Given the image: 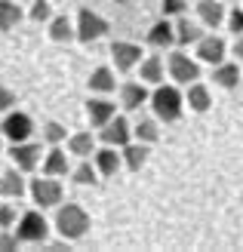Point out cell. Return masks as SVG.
<instances>
[{"instance_id": "1", "label": "cell", "mask_w": 243, "mask_h": 252, "mask_svg": "<svg viewBox=\"0 0 243 252\" xmlns=\"http://www.w3.org/2000/svg\"><path fill=\"white\" fill-rule=\"evenodd\" d=\"M56 228L62 237H68V240H77V237H83L89 231V216L83 212V206L77 203H68V206H62L59 209V216H56Z\"/></svg>"}, {"instance_id": "2", "label": "cell", "mask_w": 243, "mask_h": 252, "mask_svg": "<svg viewBox=\"0 0 243 252\" xmlns=\"http://www.w3.org/2000/svg\"><path fill=\"white\" fill-rule=\"evenodd\" d=\"M151 108H154V114L166 123H175L182 117V93L175 90V86H160V90L151 95Z\"/></svg>"}, {"instance_id": "3", "label": "cell", "mask_w": 243, "mask_h": 252, "mask_svg": "<svg viewBox=\"0 0 243 252\" xmlns=\"http://www.w3.org/2000/svg\"><path fill=\"white\" fill-rule=\"evenodd\" d=\"M62 185L56 182V175H43V179H34L31 182V197H34V203L37 206H43V209H49V206H59L62 203Z\"/></svg>"}, {"instance_id": "4", "label": "cell", "mask_w": 243, "mask_h": 252, "mask_svg": "<svg viewBox=\"0 0 243 252\" xmlns=\"http://www.w3.org/2000/svg\"><path fill=\"white\" fill-rule=\"evenodd\" d=\"M102 34H108V22L102 16H96L93 9H80L77 12V37H80V40L93 43V40H99Z\"/></svg>"}, {"instance_id": "5", "label": "cell", "mask_w": 243, "mask_h": 252, "mask_svg": "<svg viewBox=\"0 0 243 252\" xmlns=\"http://www.w3.org/2000/svg\"><path fill=\"white\" fill-rule=\"evenodd\" d=\"M166 68H170L175 83H194L200 77V65H194L191 56H185V53H173L170 62H166Z\"/></svg>"}, {"instance_id": "6", "label": "cell", "mask_w": 243, "mask_h": 252, "mask_svg": "<svg viewBox=\"0 0 243 252\" xmlns=\"http://www.w3.org/2000/svg\"><path fill=\"white\" fill-rule=\"evenodd\" d=\"M9 157H12V163H16L22 172H31L37 163H40V145H34V142H12Z\"/></svg>"}, {"instance_id": "7", "label": "cell", "mask_w": 243, "mask_h": 252, "mask_svg": "<svg viewBox=\"0 0 243 252\" xmlns=\"http://www.w3.org/2000/svg\"><path fill=\"white\" fill-rule=\"evenodd\" d=\"M46 219L40 216V212H25V216L19 219V237L28 243H40L46 237Z\"/></svg>"}, {"instance_id": "8", "label": "cell", "mask_w": 243, "mask_h": 252, "mask_svg": "<svg viewBox=\"0 0 243 252\" xmlns=\"http://www.w3.org/2000/svg\"><path fill=\"white\" fill-rule=\"evenodd\" d=\"M99 138H102L105 145H111V148H123V145H130V123H126L123 117H114V120H108L105 126H102Z\"/></svg>"}, {"instance_id": "9", "label": "cell", "mask_w": 243, "mask_h": 252, "mask_svg": "<svg viewBox=\"0 0 243 252\" xmlns=\"http://www.w3.org/2000/svg\"><path fill=\"white\" fill-rule=\"evenodd\" d=\"M0 132H3L6 138H12V142H25V138H31L34 123H31L28 114H6L3 126H0Z\"/></svg>"}, {"instance_id": "10", "label": "cell", "mask_w": 243, "mask_h": 252, "mask_svg": "<svg viewBox=\"0 0 243 252\" xmlns=\"http://www.w3.org/2000/svg\"><path fill=\"white\" fill-rule=\"evenodd\" d=\"M111 59L117 65V71H130L142 62V49L136 43H111Z\"/></svg>"}, {"instance_id": "11", "label": "cell", "mask_w": 243, "mask_h": 252, "mask_svg": "<svg viewBox=\"0 0 243 252\" xmlns=\"http://www.w3.org/2000/svg\"><path fill=\"white\" fill-rule=\"evenodd\" d=\"M86 117H89V123H93V126H99V129H102L108 120L117 117V108H114L108 98H89V102H86Z\"/></svg>"}, {"instance_id": "12", "label": "cell", "mask_w": 243, "mask_h": 252, "mask_svg": "<svg viewBox=\"0 0 243 252\" xmlns=\"http://www.w3.org/2000/svg\"><path fill=\"white\" fill-rule=\"evenodd\" d=\"M197 59L207 62V65H222L225 62V40H219V37H203L197 43Z\"/></svg>"}, {"instance_id": "13", "label": "cell", "mask_w": 243, "mask_h": 252, "mask_svg": "<svg viewBox=\"0 0 243 252\" xmlns=\"http://www.w3.org/2000/svg\"><path fill=\"white\" fill-rule=\"evenodd\" d=\"M197 16H200V22L207 25V28H219V25L225 22V6L219 3V0H200Z\"/></svg>"}, {"instance_id": "14", "label": "cell", "mask_w": 243, "mask_h": 252, "mask_svg": "<svg viewBox=\"0 0 243 252\" xmlns=\"http://www.w3.org/2000/svg\"><path fill=\"white\" fill-rule=\"evenodd\" d=\"M148 43H151V46H157V49L175 43V28H173V25L166 22V19L154 22V25H151V31H148Z\"/></svg>"}, {"instance_id": "15", "label": "cell", "mask_w": 243, "mask_h": 252, "mask_svg": "<svg viewBox=\"0 0 243 252\" xmlns=\"http://www.w3.org/2000/svg\"><path fill=\"white\" fill-rule=\"evenodd\" d=\"M120 102L126 111H136L148 102V90H142V83H123L120 86Z\"/></svg>"}, {"instance_id": "16", "label": "cell", "mask_w": 243, "mask_h": 252, "mask_svg": "<svg viewBox=\"0 0 243 252\" xmlns=\"http://www.w3.org/2000/svg\"><path fill=\"white\" fill-rule=\"evenodd\" d=\"M0 194L3 197H22L25 194V179H22V169H6L0 175Z\"/></svg>"}, {"instance_id": "17", "label": "cell", "mask_w": 243, "mask_h": 252, "mask_svg": "<svg viewBox=\"0 0 243 252\" xmlns=\"http://www.w3.org/2000/svg\"><path fill=\"white\" fill-rule=\"evenodd\" d=\"M89 90H93V93H102V95L114 93V90H117L114 71H111V68H96L93 74H89Z\"/></svg>"}, {"instance_id": "18", "label": "cell", "mask_w": 243, "mask_h": 252, "mask_svg": "<svg viewBox=\"0 0 243 252\" xmlns=\"http://www.w3.org/2000/svg\"><path fill=\"white\" fill-rule=\"evenodd\" d=\"M200 40H203L200 25H194L191 19H178V25H175V43L178 46H191V43H200Z\"/></svg>"}, {"instance_id": "19", "label": "cell", "mask_w": 243, "mask_h": 252, "mask_svg": "<svg viewBox=\"0 0 243 252\" xmlns=\"http://www.w3.org/2000/svg\"><path fill=\"white\" fill-rule=\"evenodd\" d=\"M22 16L25 12L16 0H0V31H12L22 22Z\"/></svg>"}, {"instance_id": "20", "label": "cell", "mask_w": 243, "mask_h": 252, "mask_svg": "<svg viewBox=\"0 0 243 252\" xmlns=\"http://www.w3.org/2000/svg\"><path fill=\"white\" fill-rule=\"evenodd\" d=\"M212 80L222 86V90H234V86L240 83V65H228V62H222V65H215L212 71Z\"/></svg>"}, {"instance_id": "21", "label": "cell", "mask_w": 243, "mask_h": 252, "mask_svg": "<svg viewBox=\"0 0 243 252\" xmlns=\"http://www.w3.org/2000/svg\"><path fill=\"white\" fill-rule=\"evenodd\" d=\"M188 105H191V111H197V114H203V111H209V105H212V95H209V90L203 83H191V90H188Z\"/></svg>"}, {"instance_id": "22", "label": "cell", "mask_w": 243, "mask_h": 252, "mask_svg": "<svg viewBox=\"0 0 243 252\" xmlns=\"http://www.w3.org/2000/svg\"><path fill=\"white\" fill-rule=\"evenodd\" d=\"M120 163H123V157H117V151H114L111 145L102 148L99 154H96V169H99V175H114Z\"/></svg>"}, {"instance_id": "23", "label": "cell", "mask_w": 243, "mask_h": 252, "mask_svg": "<svg viewBox=\"0 0 243 252\" xmlns=\"http://www.w3.org/2000/svg\"><path fill=\"white\" fill-rule=\"evenodd\" d=\"M145 160H148V148H145V142H142V145H123V163H126V169L139 172V169L145 166Z\"/></svg>"}, {"instance_id": "24", "label": "cell", "mask_w": 243, "mask_h": 252, "mask_svg": "<svg viewBox=\"0 0 243 252\" xmlns=\"http://www.w3.org/2000/svg\"><path fill=\"white\" fill-rule=\"evenodd\" d=\"M49 37H53L56 43H68V40H71V37H74V28H71L68 16H56L53 22H49Z\"/></svg>"}, {"instance_id": "25", "label": "cell", "mask_w": 243, "mask_h": 252, "mask_svg": "<svg viewBox=\"0 0 243 252\" xmlns=\"http://www.w3.org/2000/svg\"><path fill=\"white\" fill-rule=\"evenodd\" d=\"M68 172V157L62 154V151H49L46 160H43V175H65Z\"/></svg>"}, {"instance_id": "26", "label": "cell", "mask_w": 243, "mask_h": 252, "mask_svg": "<svg viewBox=\"0 0 243 252\" xmlns=\"http://www.w3.org/2000/svg\"><path fill=\"white\" fill-rule=\"evenodd\" d=\"M136 138H139V142H145V145L157 142V138H160V126H157V120L142 117V120L136 123Z\"/></svg>"}, {"instance_id": "27", "label": "cell", "mask_w": 243, "mask_h": 252, "mask_svg": "<svg viewBox=\"0 0 243 252\" xmlns=\"http://www.w3.org/2000/svg\"><path fill=\"white\" fill-rule=\"evenodd\" d=\"M139 71H142V80H145V83H160V80H163V62H160L157 56L145 59L142 65H139Z\"/></svg>"}, {"instance_id": "28", "label": "cell", "mask_w": 243, "mask_h": 252, "mask_svg": "<svg viewBox=\"0 0 243 252\" xmlns=\"http://www.w3.org/2000/svg\"><path fill=\"white\" fill-rule=\"evenodd\" d=\"M93 142H96V138L89 132H77V135L68 138V151L74 157H86V154H93Z\"/></svg>"}, {"instance_id": "29", "label": "cell", "mask_w": 243, "mask_h": 252, "mask_svg": "<svg viewBox=\"0 0 243 252\" xmlns=\"http://www.w3.org/2000/svg\"><path fill=\"white\" fill-rule=\"evenodd\" d=\"M96 179H99L96 163H80V166L74 169V182L77 185H96Z\"/></svg>"}, {"instance_id": "30", "label": "cell", "mask_w": 243, "mask_h": 252, "mask_svg": "<svg viewBox=\"0 0 243 252\" xmlns=\"http://www.w3.org/2000/svg\"><path fill=\"white\" fill-rule=\"evenodd\" d=\"M43 138H46L49 145H59V142H65V138H68V129H65V126H62V123L49 120V123L43 126Z\"/></svg>"}, {"instance_id": "31", "label": "cell", "mask_w": 243, "mask_h": 252, "mask_svg": "<svg viewBox=\"0 0 243 252\" xmlns=\"http://www.w3.org/2000/svg\"><path fill=\"white\" fill-rule=\"evenodd\" d=\"M160 9L163 16H182L188 9V0H160Z\"/></svg>"}, {"instance_id": "32", "label": "cell", "mask_w": 243, "mask_h": 252, "mask_svg": "<svg viewBox=\"0 0 243 252\" xmlns=\"http://www.w3.org/2000/svg\"><path fill=\"white\" fill-rule=\"evenodd\" d=\"M31 19H34V22L49 19V0H34V6H31Z\"/></svg>"}, {"instance_id": "33", "label": "cell", "mask_w": 243, "mask_h": 252, "mask_svg": "<svg viewBox=\"0 0 243 252\" xmlns=\"http://www.w3.org/2000/svg\"><path fill=\"white\" fill-rule=\"evenodd\" d=\"M12 105H16V93L6 90V86L0 83V114H3V111H9Z\"/></svg>"}, {"instance_id": "34", "label": "cell", "mask_w": 243, "mask_h": 252, "mask_svg": "<svg viewBox=\"0 0 243 252\" xmlns=\"http://www.w3.org/2000/svg\"><path fill=\"white\" fill-rule=\"evenodd\" d=\"M228 28H231V34H237V37L243 34V12L240 9H234L231 16H228Z\"/></svg>"}, {"instance_id": "35", "label": "cell", "mask_w": 243, "mask_h": 252, "mask_svg": "<svg viewBox=\"0 0 243 252\" xmlns=\"http://www.w3.org/2000/svg\"><path fill=\"white\" fill-rule=\"evenodd\" d=\"M22 237H12V234H0V252H16L19 249Z\"/></svg>"}, {"instance_id": "36", "label": "cell", "mask_w": 243, "mask_h": 252, "mask_svg": "<svg viewBox=\"0 0 243 252\" xmlns=\"http://www.w3.org/2000/svg\"><path fill=\"white\" fill-rule=\"evenodd\" d=\"M16 219L19 216H16V209H12V206H0V228H9Z\"/></svg>"}, {"instance_id": "37", "label": "cell", "mask_w": 243, "mask_h": 252, "mask_svg": "<svg viewBox=\"0 0 243 252\" xmlns=\"http://www.w3.org/2000/svg\"><path fill=\"white\" fill-rule=\"evenodd\" d=\"M234 56H237V62H243V34H240V40L234 43Z\"/></svg>"}, {"instance_id": "38", "label": "cell", "mask_w": 243, "mask_h": 252, "mask_svg": "<svg viewBox=\"0 0 243 252\" xmlns=\"http://www.w3.org/2000/svg\"><path fill=\"white\" fill-rule=\"evenodd\" d=\"M111 3H126V0H111Z\"/></svg>"}]
</instances>
